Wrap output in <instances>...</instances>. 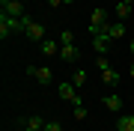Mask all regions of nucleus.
<instances>
[{
	"label": "nucleus",
	"mask_w": 134,
	"mask_h": 131,
	"mask_svg": "<svg viewBox=\"0 0 134 131\" xmlns=\"http://www.w3.org/2000/svg\"><path fill=\"white\" fill-rule=\"evenodd\" d=\"M24 36V24H21V18H9V15H0V39H9V36Z\"/></svg>",
	"instance_id": "obj_1"
},
{
	"label": "nucleus",
	"mask_w": 134,
	"mask_h": 131,
	"mask_svg": "<svg viewBox=\"0 0 134 131\" xmlns=\"http://www.w3.org/2000/svg\"><path fill=\"white\" fill-rule=\"evenodd\" d=\"M107 24H110V18H107V12L101 9V6H96L92 9V15H90V36H96V33H101V30H107Z\"/></svg>",
	"instance_id": "obj_2"
},
{
	"label": "nucleus",
	"mask_w": 134,
	"mask_h": 131,
	"mask_svg": "<svg viewBox=\"0 0 134 131\" xmlns=\"http://www.w3.org/2000/svg\"><path fill=\"white\" fill-rule=\"evenodd\" d=\"M21 24H24V36L33 42H45V27L39 24V21H30V15H24L21 18Z\"/></svg>",
	"instance_id": "obj_3"
},
{
	"label": "nucleus",
	"mask_w": 134,
	"mask_h": 131,
	"mask_svg": "<svg viewBox=\"0 0 134 131\" xmlns=\"http://www.w3.org/2000/svg\"><path fill=\"white\" fill-rule=\"evenodd\" d=\"M27 75L33 81H39L42 87H51V83H54V72H51L48 66H27Z\"/></svg>",
	"instance_id": "obj_4"
},
{
	"label": "nucleus",
	"mask_w": 134,
	"mask_h": 131,
	"mask_svg": "<svg viewBox=\"0 0 134 131\" xmlns=\"http://www.w3.org/2000/svg\"><path fill=\"white\" fill-rule=\"evenodd\" d=\"M0 15H9V18H24L27 9L21 0H0Z\"/></svg>",
	"instance_id": "obj_5"
},
{
	"label": "nucleus",
	"mask_w": 134,
	"mask_h": 131,
	"mask_svg": "<svg viewBox=\"0 0 134 131\" xmlns=\"http://www.w3.org/2000/svg\"><path fill=\"white\" fill-rule=\"evenodd\" d=\"M57 92H60V98H63V101L83 104V101H81V92H77V87H75L72 81H66V83H57Z\"/></svg>",
	"instance_id": "obj_6"
},
{
	"label": "nucleus",
	"mask_w": 134,
	"mask_h": 131,
	"mask_svg": "<svg viewBox=\"0 0 134 131\" xmlns=\"http://www.w3.org/2000/svg\"><path fill=\"white\" fill-rule=\"evenodd\" d=\"M110 45H113V39H110V33H107V30H101V33L92 36V51H96L98 57H107Z\"/></svg>",
	"instance_id": "obj_7"
},
{
	"label": "nucleus",
	"mask_w": 134,
	"mask_h": 131,
	"mask_svg": "<svg viewBox=\"0 0 134 131\" xmlns=\"http://www.w3.org/2000/svg\"><path fill=\"white\" fill-rule=\"evenodd\" d=\"M101 104H104L110 113H119L122 107H125V101H122V95H119V92H107V95L101 98Z\"/></svg>",
	"instance_id": "obj_8"
},
{
	"label": "nucleus",
	"mask_w": 134,
	"mask_h": 131,
	"mask_svg": "<svg viewBox=\"0 0 134 131\" xmlns=\"http://www.w3.org/2000/svg\"><path fill=\"white\" fill-rule=\"evenodd\" d=\"M60 60H66V63H81V51H77V45H60Z\"/></svg>",
	"instance_id": "obj_9"
},
{
	"label": "nucleus",
	"mask_w": 134,
	"mask_h": 131,
	"mask_svg": "<svg viewBox=\"0 0 134 131\" xmlns=\"http://www.w3.org/2000/svg\"><path fill=\"white\" fill-rule=\"evenodd\" d=\"M45 122L48 119H42V116H27V119H21V128L24 131H42Z\"/></svg>",
	"instance_id": "obj_10"
},
{
	"label": "nucleus",
	"mask_w": 134,
	"mask_h": 131,
	"mask_svg": "<svg viewBox=\"0 0 134 131\" xmlns=\"http://www.w3.org/2000/svg\"><path fill=\"white\" fill-rule=\"evenodd\" d=\"M101 78H104V83H107V87H116V83L122 81V75L116 72L113 66H110V69H104V72H101Z\"/></svg>",
	"instance_id": "obj_11"
},
{
	"label": "nucleus",
	"mask_w": 134,
	"mask_h": 131,
	"mask_svg": "<svg viewBox=\"0 0 134 131\" xmlns=\"http://www.w3.org/2000/svg\"><path fill=\"white\" fill-rule=\"evenodd\" d=\"M39 51H42L45 57H54V54H60V45L54 39H45V42H39Z\"/></svg>",
	"instance_id": "obj_12"
},
{
	"label": "nucleus",
	"mask_w": 134,
	"mask_h": 131,
	"mask_svg": "<svg viewBox=\"0 0 134 131\" xmlns=\"http://www.w3.org/2000/svg\"><path fill=\"white\" fill-rule=\"evenodd\" d=\"M107 33H110V39H122V36H125V24H122V21H110Z\"/></svg>",
	"instance_id": "obj_13"
},
{
	"label": "nucleus",
	"mask_w": 134,
	"mask_h": 131,
	"mask_svg": "<svg viewBox=\"0 0 134 131\" xmlns=\"http://www.w3.org/2000/svg\"><path fill=\"white\" fill-rule=\"evenodd\" d=\"M116 18H131V3L128 0H119L116 3Z\"/></svg>",
	"instance_id": "obj_14"
},
{
	"label": "nucleus",
	"mask_w": 134,
	"mask_h": 131,
	"mask_svg": "<svg viewBox=\"0 0 134 131\" xmlns=\"http://www.w3.org/2000/svg\"><path fill=\"white\" fill-rule=\"evenodd\" d=\"M116 131H134V116H119Z\"/></svg>",
	"instance_id": "obj_15"
},
{
	"label": "nucleus",
	"mask_w": 134,
	"mask_h": 131,
	"mask_svg": "<svg viewBox=\"0 0 134 131\" xmlns=\"http://www.w3.org/2000/svg\"><path fill=\"white\" fill-rule=\"evenodd\" d=\"M72 83H75L77 89H81L83 83H86V72H83V69H75V75H72Z\"/></svg>",
	"instance_id": "obj_16"
},
{
	"label": "nucleus",
	"mask_w": 134,
	"mask_h": 131,
	"mask_svg": "<svg viewBox=\"0 0 134 131\" xmlns=\"http://www.w3.org/2000/svg\"><path fill=\"white\" fill-rule=\"evenodd\" d=\"M60 45H75V33L72 30H63L60 33Z\"/></svg>",
	"instance_id": "obj_17"
},
{
	"label": "nucleus",
	"mask_w": 134,
	"mask_h": 131,
	"mask_svg": "<svg viewBox=\"0 0 134 131\" xmlns=\"http://www.w3.org/2000/svg\"><path fill=\"white\" fill-rule=\"evenodd\" d=\"M72 116H75L77 122H81V119H86V107H83V104H75V113H72Z\"/></svg>",
	"instance_id": "obj_18"
},
{
	"label": "nucleus",
	"mask_w": 134,
	"mask_h": 131,
	"mask_svg": "<svg viewBox=\"0 0 134 131\" xmlns=\"http://www.w3.org/2000/svg\"><path fill=\"white\" fill-rule=\"evenodd\" d=\"M42 131H63V125H60L57 119H48V122H45V128H42Z\"/></svg>",
	"instance_id": "obj_19"
},
{
	"label": "nucleus",
	"mask_w": 134,
	"mask_h": 131,
	"mask_svg": "<svg viewBox=\"0 0 134 131\" xmlns=\"http://www.w3.org/2000/svg\"><path fill=\"white\" fill-rule=\"evenodd\" d=\"M96 66H98V72H104V69H110V60H107V57H98Z\"/></svg>",
	"instance_id": "obj_20"
},
{
	"label": "nucleus",
	"mask_w": 134,
	"mask_h": 131,
	"mask_svg": "<svg viewBox=\"0 0 134 131\" xmlns=\"http://www.w3.org/2000/svg\"><path fill=\"white\" fill-rule=\"evenodd\" d=\"M48 6H51V9H60V6H63V0H48Z\"/></svg>",
	"instance_id": "obj_21"
},
{
	"label": "nucleus",
	"mask_w": 134,
	"mask_h": 131,
	"mask_svg": "<svg viewBox=\"0 0 134 131\" xmlns=\"http://www.w3.org/2000/svg\"><path fill=\"white\" fill-rule=\"evenodd\" d=\"M128 51H131V57H134V39H131V42H128Z\"/></svg>",
	"instance_id": "obj_22"
},
{
	"label": "nucleus",
	"mask_w": 134,
	"mask_h": 131,
	"mask_svg": "<svg viewBox=\"0 0 134 131\" xmlns=\"http://www.w3.org/2000/svg\"><path fill=\"white\" fill-rule=\"evenodd\" d=\"M128 75H131V78H134V63H131V66H128Z\"/></svg>",
	"instance_id": "obj_23"
},
{
	"label": "nucleus",
	"mask_w": 134,
	"mask_h": 131,
	"mask_svg": "<svg viewBox=\"0 0 134 131\" xmlns=\"http://www.w3.org/2000/svg\"><path fill=\"white\" fill-rule=\"evenodd\" d=\"M63 3H75V0H63Z\"/></svg>",
	"instance_id": "obj_24"
}]
</instances>
